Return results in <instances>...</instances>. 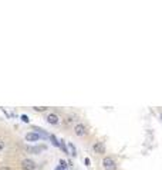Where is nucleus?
<instances>
[{
	"label": "nucleus",
	"instance_id": "1",
	"mask_svg": "<svg viewBox=\"0 0 162 170\" xmlns=\"http://www.w3.org/2000/svg\"><path fill=\"white\" fill-rule=\"evenodd\" d=\"M103 164H104L105 170H117V164H115L114 159H111V157H104Z\"/></svg>",
	"mask_w": 162,
	"mask_h": 170
},
{
	"label": "nucleus",
	"instance_id": "2",
	"mask_svg": "<svg viewBox=\"0 0 162 170\" xmlns=\"http://www.w3.org/2000/svg\"><path fill=\"white\" fill-rule=\"evenodd\" d=\"M21 169L23 170H34L36 169V163L30 159H24L21 162Z\"/></svg>",
	"mask_w": 162,
	"mask_h": 170
},
{
	"label": "nucleus",
	"instance_id": "3",
	"mask_svg": "<svg viewBox=\"0 0 162 170\" xmlns=\"http://www.w3.org/2000/svg\"><path fill=\"white\" fill-rule=\"evenodd\" d=\"M74 132H76L77 136H83L87 132V128L83 123H78V125H76V128H74Z\"/></svg>",
	"mask_w": 162,
	"mask_h": 170
},
{
	"label": "nucleus",
	"instance_id": "4",
	"mask_svg": "<svg viewBox=\"0 0 162 170\" xmlns=\"http://www.w3.org/2000/svg\"><path fill=\"white\" fill-rule=\"evenodd\" d=\"M93 149H94V152L96 153H105V146L103 142H97V143H94V146H93Z\"/></svg>",
	"mask_w": 162,
	"mask_h": 170
},
{
	"label": "nucleus",
	"instance_id": "5",
	"mask_svg": "<svg viewBox=\"0 0 162 170\" xmlns=\"http://www.w3.org/2000/svg\"><path fill=\"white\" fill-rule=\"evenodd\" d=\"M47 121L48 123H51V125H57L58 123V116L57 115H54V113H50L47 116Z\"/></svg>",
	"mask_w": 162,
	"mask_h": 170
},
{
	"label": "nucleus",
	"instance_id": "6",
	"mask_svg": "<svg viewBox=\"0 0 162 170\" xmlns=\"http://www.w3.org/2000/svg\"><path fill=\"white\" fill-rule=\"evenodd\" d=\"M38 133H33V132H30V133H27L26 135V139L29 142H36V140H38Z\"/></svg>",
	"mask_w": 162,
	"mask_h": 170
},
{
	"label": "nucleus",
	"instance_id": "7",
	"mask_svg": "<svg viewBox=\"0 0 162 170\" xmlns=\"http://www.w3.org/2000/svg\"><path fill=\"white\" fill-rule=\"evenodd\" d=\"M68 148H70V155L76 156V148H74V145H73V143H70V145H68Z\"/></svg>",
	"mask_w": 162,
	"mask_h": 170
},
{
	"label": "nucleus",
	"instance_id": "8",
	"mask_svg": "<svg viewBox=\"0 0 162 170\" xmlns=\"http://www.w3.org/2000/svg\"><path fill=\"white\" fill-rule=\"evenodd\" d=\"M51 142H53V145H54V146H60V142H57V139H56V136H54V135H51Z\"/></svg>",
	"mask_w": 162,
	"mask_h": 170
},
{
	"label": "nucleus",
	"instance_id": "9",
	"mask_svg": "<svg viewBox=\"0 0 162 170\" xmlns=\"http://www.w3.org/2000/svg\"><path fill=\"white\" fill-rule=\"evenodd\" d=\"M34 109L38 111V112H43V111H46L47 108H46V106H34Z\"/></svg>",
	"mask_w": 162,
	"mask_h": 170
},
{
	"label": "nucleus",
	"instance_id": "10",
	"mask_svg": "<svg viewBox=\"0 0 162 170\" xmlns=\"http://www.w3.org/2000/svg\"><path fill=\"white\" fill-rule=\"evenodd\" d=\"M60 142H61V143H60V148H61V149L64 150V153H68V152H67V148H66V145H64V140H60Z\"/></svg>",
	"mask_w": 162,
	"mask_h": 170
},
{
	"label": "nucleus",
	"instance_id": "11",
	"mask_svg": "<svg viewBox=\"0 0 162 170\" xmlns=\"http://www.w3.org/2000/svg\"><path fill=\"white\" fill-rule=\"evenodd\" d=\"M3 148H4V142L3 139H0V150H3Z\"/></svg>",
	"mask_w": 162,
	"mask_h": 170
},
{
	"label": "nucleus",
	"instance_id": "12",
	"mask_svg": "<svg viewBox=\"0 0 162 170\" xmlns=\"http://www.w3.org/2000/svg\"><path fill=\"white\" fill-rule=\"evenodd\" d=\"M60 164H61V167H63V169L66 167V162L64 160H60Z\"/></svg>",
	"mask_w": 162,
	"mask_h": 170
},
{
	"label": "nucleus",
	"instance_id": "13",
	"mask_svg": "<svg viewBox=\"0 0 162 170\" xmlns=\"http://www.w3.org/2000/svg\"><path fill=\"white\" fill-rule=\"evenodd\" d=\"M21 119H23L24 122H29V119H27V116H26V115H23V116H21Z\"/></svg>",
	"mask_w": 162,
	"mask_h": 170
},
{
	"label": "nucleus",
	"instance_id": "14",
	"mask_svg": "<svg viewBox=\"0 0 162 170\" xmlns=\"http://www.w3.org/2000/svg\"><path fill=\"white\" fill-rule=\"evenodd\" d=\"M0 170H11V169L7 167V166H3V167H0Z\"/></svg>",
	"mask_w": 162,
	"mask_h": 170
},
{
	"label": "nucleus",
	"instance_id": "15",
	"mask_svg": "<svg viewBox=\"0 0 162 170\" xmlns=\"http://www.w3.org/2000/svg\"><path fill=\"white\" fill-rule=\"evenodd\" d=\"M84 163H86L87 166H88V164H90V159H84Z\"/></svg>",
	"mask_w": 162,
	"mask_h": 170
},
{
	"label": "nucleus",
	"instance_id": "16",
	"mask_svg": "<svg viewBox=\"0 0 162 170\" xmlns=\"http://www.w3.org/2000/svg\"><path fill=\"white\" fill-rule=\"evenodd\" d=\"M61 169H63V167H61V166H60V167H58V169H56V170H61Z\"/></svg>",
	"mask_w": 162,
	"mask_h": 170
},
{
	"label": "nucleus",
	"instance_id": "17",
	"mask_svg": "<svg viewBox=\"0 0 162 170\" xmlns=\"http://www.w3.org/2000/svg\"><path fill=\"white\" fill-rule=\"evenodd\" d=\"M161 119H162V113H161Z\"/></svg>",
	"mask_w": 162,
	"mask_h": 170
}]
</instances>
